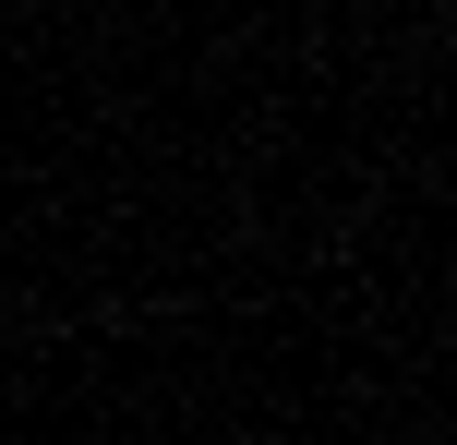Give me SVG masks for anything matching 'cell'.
I'll use <instances>...</instances> for the list:
<instances>
[]
</instances>
